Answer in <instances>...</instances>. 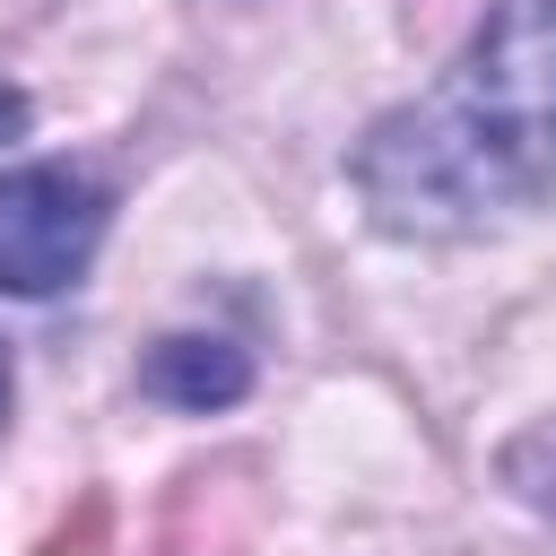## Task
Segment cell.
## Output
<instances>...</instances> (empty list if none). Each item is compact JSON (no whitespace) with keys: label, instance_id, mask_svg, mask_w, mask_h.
Returning <instances> with one entry per match:
<instances>
[{"label":"cell","instance_id":"cell-2","mask_svg":"<svg viewBox=\"0 0 556 556\" xmlns=\"http://www.w3.org/2000/svg\"><path fill=\"white\" fill-rule=\"evenodd\" d=\"M113 235V182L70 165V156H35L0 174V295H61L96 269Z\"/></svg>","mask_w":556,"mask_h":556},{"label":"cell","instance_id":"cell-4","mask_svg":"<svg viewBox=\"0 0 556 556\" xmlns=\"http://www.w3.org/2000/svg\"><path fill=\"white\" fill-rule=\"evenodd\" d=\"M26 130H35V96H26L17 78H0V148H9V139H26Z\"/></svg>","mask_w":556,"mask_h":556},{"label":"cell","instance_id":"cell-5","mask_svg":"<svg viewBox=\"0 0 556 556\" xmlns=\"http://www.w3.org/2000/svg\"><path fill=\"white\" fill-rule=\"evenodd\" d=\"M9 400H17V356H9V339H0V426H9Z\"/></svg>","mask_w":556,"mask_h":556},{"label":"cell","instance_id":"cell-3","mask_svg":"<svg viewBox=\"0 0 556 556\" xmlns=\"http://www.w3.org/2000/svg\"><path fill=\"white\" fill-rule=\"evenodd\" d=\"M139 391L182 408V417H217L252 391V348H235L226 330H165L139 356Z\"/></svg>","mask_w":556,"mask_h":556},{"label":"cell","instance_id":"cell-1","mask_svg":"<svg viewBox=\"0 0 556 556\" xmlns=\"http://www.w3.org/2000/svg\"><path fill=\"white\" fill-rule=\"evenodd\" d=\"M348 191L391 243H469L556 200V0H486L434 87L374 113Z\"/></svg>","mask_w":556,"mask_h":556}]
</instances>
